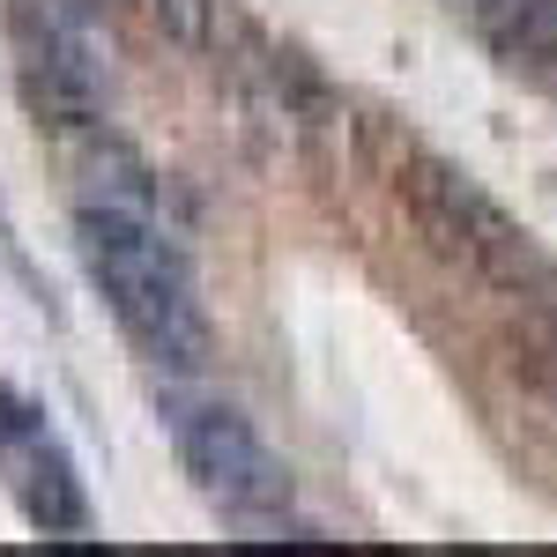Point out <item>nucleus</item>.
<instances>
[{
  "instance_id": "7ed1b4c3",
  "label": "nucleus",
  "mask_w": 557,
  "mask_h": 557,
  "mask_svg": "<svg viewBox=\"0 0 557 557\" xmlns=\"http://www.w3.org/2000/svg\"><path fill=\"white\" fill-rule=\"evenodd\" d=\"M417 201H424V215L475 260V268H483V275H491V283H543V260L528 253V238L506 223V209H498V201H483V194H475L469 172L424 164Z\"/></svg>"
},
{
  "instance_id": "39448f33",
  "label": "nucleus",
  "mask_w": 557,
  "mask_h": 557,
  "mask_svg": "<svg viewBox=\"0 0 557 557\" xmlns=\"http://www.w3.org/2000/svg\"><path fill=\"white\" fill-rule=\"evenodd\" d=\"M149 8H157V23H164L178 45H194V52H215V45L231 38L223 0H149Z\"/></svg>"
},
{
  "instance_id": "0eeeda50",
  "label": "nucleus",
  "mask_w": 557,
  "mask_h": 557,
  "mask_svg": "<svg viewBox=\"0 0 557 557\" xmlns=\"http://www.w3.org/2000/svg\"><path fill=\"white\" fill-rule=\"evenodd\" d=\"M520 0H475V15H483V23H498V15H513Z\"/></svg>"
},
{
  "instance_id": "f03ea898",
  "label": "nucleus",
  "mask_w": 557,
  "mask_h": 557,
  "mask_svg": "<svg viewBox=\"0 0 557 557\" xmlns=\"http://www.w3.org/2000/svg\"><path fill=\"white\" fill-rule=\"evenodd\" d=\"M172 446H178V469L194 475V491L209 498L215 513L260 528V520H275L290 506L283 461L268 454V438H260L231 401H178L172 409Z\"/></svg>"
},
{
  "instance_id": "20e7f679",
  "label": "nucleus",
  "mask_w": 557,
  "mask_h": 557,
  "mask_svg": "<svg viewBox=\"0 0 557 557\" xmlns=\"http://www.w3.org/2000/svg\"><path fill=\"white\" fill-rule=\"evenodd\" d=\"M15 469H23V513L38 520L45 535H89V498H83V483H75V469L52 454V438H45L38 424L23 431V438H8L0 446Z\"/></svg>"
},
{
  "instance_id": "423d86ee",
  "label": "nucleus",
  "mask_w": 557,
  "mask_h": 557,
  "mask_svg": "<svg viewBox=\"0 0 557 557\" xmlns=\"http://www.w3.org/2000/svg\"><path fill=\"white\" fill-rule=\"evenodd\" d=\"M491 30H498V45H513L528 60H550L557 67V0H520L513 15H498Z\"/></svg>"
},
{
  "instance_id": "f257e3e1",
  "label": "nucleus",
  "mask_w": 557,
  "mask_h": 557,
  "mask_svg": "<svg viewBox=\"0 0 557 557\" xmlns=\"http://www.w3.org/2000/svg\"><path fill=\"white\" fill-rule=\"evenodd\" d=\"M75 246H83L89 283L120 312V327H127L164 372H194V364L209 357L201 298H194V283H186V268H178L172 238L157 231V215L112 209V201H83V209H75Z\"/></svg>"
}]
</instances>
